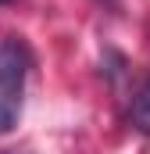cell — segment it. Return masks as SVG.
<instances>
[{
	"mask_svg": "<svg viewBox=\"0 0 150 154\" xmlns=\"http://www.w3.org/2000/svg\"><path fill=\"white\" fill-rule=\"evenodd\" d=\"M32 68V54L18 36L0 39V100L22 108V90Z\"/></svg>",
	"mask_w": 150,
	"mask_h": 154,
	"instance_id": "cell-1",
	"label": "cell"
},
{
	"mask_svg": "<svg viewBox=\"0 0 150 154\" xmlns=\"http://www.w3.org/2000/svg\"><path fill=\"white\" fill-rule=\"evenodd\" d=\"M129 122L143 133V136H150V75L140 82V90L132 93V104H129Z\"/></svg>",
	"mask_w": 150,
	"mask_h": 154,
	"instance_id": "cell-2",
	"label": "cell"
},
{
	"mask_svg": "<svg viewBox=\"0 0 150 154\" xmlns=\"http://www.w3.org/2000/svg\"><path fill=\"white\" fill-rule=\"evenodd\" d=\"M18 115H22V108H18V104L0 100V133H11V129L18 125Z\"/></svg>",
	"mask_w": 150,
	"mask_h": 154,
	"instance_id": "cell-3",
	"label": "cell"
},
{
	"mask_svg": "<svg viewBox=\"0 0 150 154\" xmlns=\"http://www.w3.org/2000/svg\"><path fill=\"white\" fill-rule=\"evenodd\" d=\"M0 4H7V0H0Z\"/></svg>",
	"mask_w": 150,
	"mask_h": 154,
	"instance_id": "cell-4",
	"label": "cell"
}]
</instances>
